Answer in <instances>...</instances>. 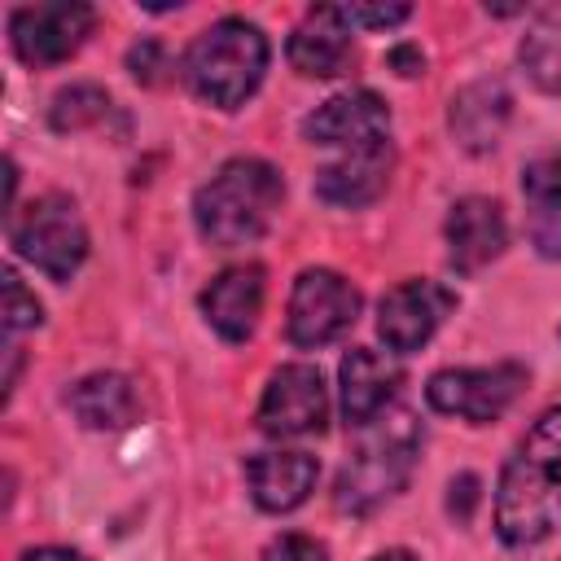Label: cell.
<instances>
[{
  "label": "cell",
  "instance_id": "e0dca14e",
  "mask_svg": "<svg viewBox=\"0 0 561 561\" xmlns=\"http://www.w3.org/2000/svg\"><path fill=\"white\" fill-rule=\"evenodd\" d=\"M316 456L307 451H263L245 465V482H250V495L259 508L267 513H289L298 508L311 486H316Z\"/></svg>",
  "mask_w": 561,
  "mask_h": 561
},
{
  "label": "cell",
  "instance_id": "3957f363",
  "mask_svg": "<svg viewBox=\"0 0 561 561\" xmlns=\"http://www.w3.org/2000/svg\"><path fill=\"white\" fill-rule=\"evenodd\" d=\"M267 70V35L245 18H219L184 53V83L215 110H237Z\"/></svg>",
  "mask_w": 561,
  "mask_h": 561
},
{
  "label": "cell",
  "instance_id": "4316f807",
  "mask_svg": "<svg viewBox=\"0 0 561 561\" xmlns=\"http://www.w3.org/2000/svg\"><path fill=\"white\" fill-rule=\"evenodd\" d=\"M390 66H394L399 75H421L425 57H421L416 48H394V53H390Z\"/></svg>",
  "mask_w": 561,
  "mask_h": 561
},
{
  "label": "cell",
  "instance_id": "8fae6325",
  "mask_svg": "<svg viewBox=\"0 0 561 561\" xmlns=\"http://www.w3.org/2000/svg\"><path fill=\"white\" fill-rule=\"evenodd\" d=\"M307 140L316 145H337V149H364V145H381L390 131V110L377 92L368 88H351L329 96L324 105H316L302 123Z\"/></svg>",
  "mask_w": 561,
  "mask_h": 561
},
{
  "label": "cell",
  "instance_id": "484cf974",
  "mask_svg": "<svg viewBox=\"0 0 561 561\" xmlns=\"http://www.w3.org/2000/svg\"><path fill=\"white\" fill-rule=\"evenodd\" d=\"M22 561H88V557L75 552V548H57V543H48V548H31Z\"/></svg>",
  "mask_w": 561,
  "mask_h": 561
},
{
  "label": "cell",
  "instance_id": "7a4b0ae2",
  "mask_svg": "<svg viewBox=\"0 0 561 561\" xmlns=\"http://www.w3.org/2000/svg\"><path fill=\"white\" fill-rule=\"evenodd\" d=\"M285 202V180L263 158H232L224 162L193 197L197 232L210 245H250L267 232L272 215Z\"/></svg>",
  "mask_w": 561,
  "mask_h": 561
},
{
  "label": "cell",
  "instance_id": "5b68a950",
  "mask_svg": "<svg viewBox=\"0 0 561 561\" xmlns=\"http://www.w3.org/2000/svg\"><path fill=\"white\" fill-rule=\"evenodd\" d=\"M9 241L48 280H70L88 259V228L66 193H44L26 210H18L9 224Z\"/></svg>",
  "mask_w": 561,
  "mask_h": 561
},
{
  "label": "cell",
  "instance_id": "9a60e30c",
  "mask_svg": "<svg viewBox=\"0 0 561 561\" xmlns=\"http://www.w3.org/2000/svg\"><path fill=\"white\" fill-rule=\"evenodd\" d=\"M390 167H394V149L390 140L381 145H364V149H346L337 162H329L316 175V197L329 206H346L359 210L368 202H377L390 184Z\"/></svg>",
  "mask_w": 561,
  "mask_h": 561
},
{
  "label": "cell",
  "instance_id": "4fadbf2b",
  "mask_svg": "<svg viewBox=\"0 0 561 561\" xmlns=\"http://www.w3.org/2000/svg\"><path fill=\"white\" fill-rule=\"evenodd\" d=\"M508 245V219L495 197H460L447 215V259L456 272H478Z\"/></svg>",
  "mask_w": 561,
  "mask_h": 561
},
{
  "label": "cell",
  "instance_id": "8992f818",
  "mask_svg": "<svg viewBox=\"0 0 561 561\" xmlns=\"http://www.w3.org/2000/svg\"><path fill=\"white\" fill-rule=\"evenodd\" d=\"M355 316H359V289L333 267H307L294 280L285 333L294 346L316 351V346L337 342L355 324Z\"/></svg>",
  "mask_w": 561,
  "mask_h": 561
},
{
  "label": "cell",
  "instance_id": "ac0fdd59",
  "mask_svg": "<svg viewBox=\"0 0 561 561\" xmlns=\"http://www.w3.org/2000/svg\"><path fill=\"white\" fill-rule=\"evenodd\" d=\"M526 232L543 259H561V153H539L522 171Z\"/></svg>",
  "mask_w": 561,
  "mask_h": 561
},
{
  "label": "cell",
  "instance_id": "277c9868",
  "mask_svg": "<svg viewBox=\"0 0 561 561\" xmlns=\"http://www.w3.org/2000/svg\"><path fill=\"white\" fill-rule=\"evenodd\" d=\"M359 447L351 451V460L337 473V508L342 513H373L377 504H386L412 473V460L421 451V430L408 412H390L377 416L368 425H359Z\"/></svg>",
  "mask_w": 561,
  "mask_h": 561
},
{
  "label": "cell",
  "instance_id": "7402d4cb",
  "mask_svg": "<svg viewBox=\"0 0 561 561\" xmlns=\"http://www.w3.org/2000/svg\"><path fill=\"white\" fill-rule=\"evenodd\" d=\"M105 114H110V96L92 83H75L66 92H57V101H53V127L57 131H79Z\"/></svg>",
  "mask_w": 561,
  "mask_h": 561
},
{
  "label": "cell",
  "instance_id": "ffe728a7",
  "mask_svg": "<svg viewBox=\"0 0 561 561\" xmlns=\"http://www.w3.org/2000/svg\"><path fill=\"white\" fill-rule=\"evenodd\" d=\"M66 403L88 430H118L136 421V390L123 373H92L75 381Z\"/></svg>",
  "mask_w": 561,
  "mask_h": 561
},
{
  "label": "cell",
  "instance_id": "6da1fadb",
  "mask_svg": "<svg viewBox=\"0 0 561 561\" xmlns=\"http://www.w3.org/2000/svg\"><path fill=\"white\" fill-rule=\"evenodd\" d=\"M561 530V408H548L508 456L495 482V535L508 548L543 543Z\"/></svg>",
  "mask_w": 561,
  "mask_h": 561
},
{
  "label": "cell",
  "instance_id": "5bb4252c",
  "mask_svg": "<svg viewBox=\"0 0 561 561\" xmlns=\"http://www.w3.org/2000/svg\"><path fill=\"white\" fill-rule=\"evenodd\" d=\"M202 311H206V324L224 342H245L259 329V316H263V267L259 263H232V267H224L206 285Z\"/></svg>",
  "mask_w": 561,
  "mask_h": 561
},
{
  "label": "cell",
  "instance_id": "ba28073f",
  "mask_svg": "<svg viewBox=\"0 0 561 561\" xmlns=\"http://www.w3.org/2000/svg\"><path fill=\"white\" fill-rule=\"evenodd\" d=\"M92 22H96L92 4H79V0L22 4L9 18V39L26 66H57L83 48V39L92 35Z\"/></svg>",
  "mask_w": 561,
  "mask_h": 561
},
{
  "label": "cell",
  "instance_id": "cb8c5ba5",
  "mask_svg": "<svg viewBox=\"0 0 561 561\" xmlns=\"http://www.w3.org/2000/svg\"><path fill=\"white\" fill-rule=\"evenodd\" d=\"M263 561H329V548L311 535H276L263 548Z\"/></svg>",
  "mask_w": 561,
  "mask_h": 561
},
{
  "label": "cell",
  "instance_id": "52a82bcc",
  "mask_svg": "<svg viewBox=\"0 0 561 561\" xmlns=\"http://www.w3.org/2000/svg\"><path fill=\"white\" fill-rule=\"evenodd\" d=\"M526 368L517 364H491V368H443L430 377L425 399L434 412L460 416L469 425H486L508 412V403L522 394Z\"/></svg>",
  "mask_w": 561,
  "mask_h": 561
},
{
  "label": "cell",
  "instance_id": "d6986e66",
  "mask_svg": "<svg viewBox=\"0 0 561 561\" xmlns=\"http://www.w3.org/2000/svg\"><path fill=\"white\" fill-rule=\"evenodd\" d=\"M508 92L504 83H469L456 101H451V131L456 140L469 149V153H482V149H495L504 123H508Z\"/></svg>",
  "mask_w": 561,
  "mask_h": 561
},
{
  "label": "cell",
  "instance_id": "9c48e42d",
  "mask_svg": "<svg viewBox=\"0 0 561 561\" xmlns=\"http://www.w3.org/2000/svg\"><path fill=\"white\" fill-rule=\"evenodd\" d=\"M329 416L324 381L311 364H285L267 377V390L259 399V430L272 438H302L316 434Z\"/></svg>",
  "mask_w": 561,
  "mask_h": 561
},
{
  "label": "cell",
  "instance_id": "44dd1931",
  "mask_svg": "<svg viewBox=\"0 0 561 561\" xmlns=\"http://www.w3.org/2000/svg\"><path fill=\"white\" fill-rule=\"evenodd\" d=\"M522 66H526V75H530L543 92L561 96V4L543 9V13L530 22V31H526V39H522Z\"/></svg>",
  "mask_w": 561,
  "mask_h": 561
},
{
  "label": "cell",
  "instance_id": "30bf717a",
  "mask_svg": "<svg viewBox=\"0 0 561 561\" xmlns=\"http://www.w3.org/2000/svg\"><path fill=\"white\" fill-rule=\"evenodd\" d=\"M456 307V294L438 280H403L394 285L381 307H377V333L394 355H408L416 346H425L438 324L447 320V311Z\"/></svg>",
  "mask_w": 561,
  "mask_h": 561
},
{
  "label": "cell",
  "instance_id": "7c38bea8",
  "mask_svg": "<svg viewBox=\"0 0 561 561\" xmlns=\"http://www.w3.org/2000/svg\"><path fill=\"white\" fill-rule=\"evenodd\" d=\"M289 66L307 79H333L342 70H351L355 61V35H351V18L337 4H316L302 13V22L289 35Z\"/></svg>",
  "mask_w": 561,
  "mask_h": 561
},
{
  "label": "cell",
  "instance_id": "603a6c76",
  "mask_svg": "<svg viewBox=\"0 0 561 561\" xmlns=\"http://www.w3.org/2000/svg\"><path fill=\"white\" fill-rule=\"evenodd\" d=\"M4 324H9V333H22V329L39 324V302H35V294H26L18 272L4 276Z\"/></svg>",
  "mask_w": 561,
  "mask_h": 561
},
{
  "label": "cell",
  "instance_id": "83f0119b",
  "mask_svg": "<svg viewBox=\"0 0 561 561\" xmlns=\"http://www.w3.org/2000/svg\"><path fill=\"white\" fill-rule=\"evenodd\" d=\"M373 561H416V557L403 552V548H390V552H381V557H373Z\"/></svg>",
  "mask_w": 561,
  "mask_h": 561
},
{
  "label": "cell",
  "instance_id": "2e32d148",
  "mask_svg": "<svg viewBox=\"0 0 561 561\" xmlns=\"http://www.w3.org/2000/svg\"><path fill=\"white\" fill-rule=\"evenodd\" d=\"M337 381H342V412H346V421L351 425H368V421H377L390 408L403 373H399V364L390 355L368 351V346H351L342 355Z\"/></svg>",
  "mask_w": 561,
  "mask_h": 561
},
{
  "label": "cell",
  "instance_id": "d4e9b609",
  "mask_svg": "<svg viewBox=\"0 0 561 561\" xmlns=\"http://www.w3.org/2000/svg\"><path fill=\"white\" fill-rule=\"evenodd\" d=\"M412 9L408 4H351L346 9V18H351V26L359 22V26H394V22H403Z\"/></svg>",
  "mask_w": 561,
  "mask_h": 561
}]
</instances>
